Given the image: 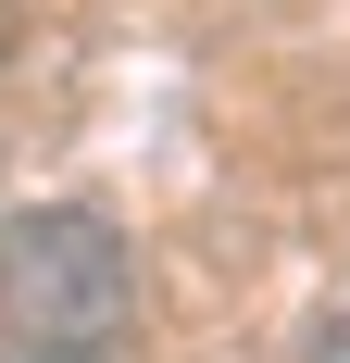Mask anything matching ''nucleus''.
Instances as JSON below:
<instances>
[{
    "instance_id": "f257e3e1",
    "label": "nucleus",
    "mask_w": 350,
    "mask_h": 363,
    "mask_svg": "<svg viewBox=\"0 0 350 363\" xmlns=\"http://www.w3.org/2000/svg\"><path fill=\"white\" fill-rule=\"evenodd\" d=\"M313 363H350V313H338V326H325V351H313Z\"/></svg>"
},
{
    "instance_id": "f03ea898",
    "label": "nucleus",
    "mask_w": 350,
    "mask_h": 363,
    "mask_svg": "<svg viewBox=\"0 0 350 363\" xmlns=\"http://www.w3.org/2000/svg\"><path fill=\"white\" fill-rule=\"evenodd\" d=\"M26 363H75V351H26Z\"/></svg>"
}]
</instances>
